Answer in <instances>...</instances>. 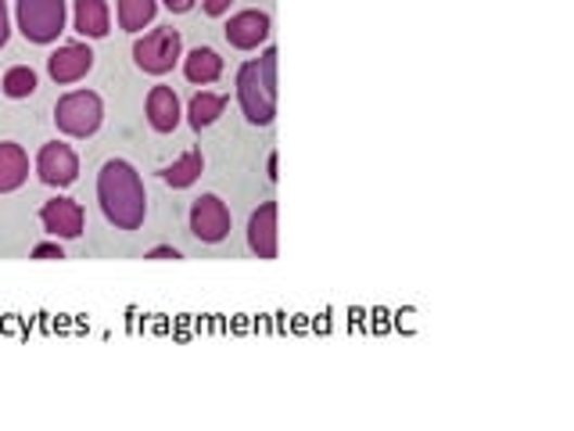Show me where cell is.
Segmentation results:
<instances>
[{
  "label": "cell",
  "mask_w": 574,
  "mask_h": 431,
  "mask_svg": "<svg viewBox=\"0 0 574 431\" xmlns=\"http://www.w3.org/2000/svg\"><path fill=\"white\" fill-rule=\"evenodd\" d=\"M98 198L104 216L112 219L119 230H137L144 224L148 213V198H144V183H140V173L123 159H109L98 173Z\"/></svg>",
  "instance_id": "1"
},
{
  "label": "cell",
  "mask_w": 574,
  "mask_h": 431,
  "mask_svg": "<svg viewBox=\"0 0 574 431\" xmlns=\"http://www.w3.org/2000/svg\"><path fill=\"white\" fill-rule=\"evenodd\" d=\"M238 101L248 123L269 126L277 115V48H269L259 62H244L238 73Z\"/></svg>",
  "instance_id": "2"
},
{
  "label": "cell",
  "mask_w": 574,
  "mask_h": 431,
  "mask_svg": "<svg viewBox=\"0 0 574 431\" xmlns=\"http://www.w3.org/2000/svg\"><path fill=\"white\" fill-rule=\"evenodd\" d=\"M15 15L26 40L54 43L65 29V0H18Z\"/></svg>",
  "instance_id": "3"
},
{
  "label": "cell",
  "mask_w": 574,
  "mask_h": 431,
  "mask_svg": "<svg viewBox=\"0 0 574 431\" xmlns=\"http://www.w3.org/2000/svg\"><path fill=\"white\" fill-rule=\"evenodd\" d=\"M101 119H104V104H101L98 94H93V90H73V94H65L62 101H58V109H54L58 130L68 134V137L98 134Z\"/></svg>",
  "instance_id": "4"
},
{
  "label": "cell",
  "mask_w": 574,
  "mask_h": 431,
  "mask_svg": "<svg viewBox=\"0 0 574 431\" xmlns=\"http://www.w3.org/2000/svg\"><path fill=\"white\" fill-rule=\"evenodd\" d=\"M180 51H183V40H180V33L173 26L151 29V33H144V37L133 43L137 65L144 68V73H151V76H166L169 68L180 62Z\"/></svg>",
  "instance_id": "5"
},
{
  "label": "cell",
  "mask_w": 574,
  "mask_h": 431,
  "mask_svg": "<svg viewBox=\"0 0 574 431\" xmlns=\"http://www.w3.org/2000/svg\"><path fill=\"white\" fill-rule=\"evenodd\" d=\"M191 230L197 241L205 244H216L230 234V208L222 198L216 194H202L197 202L191 205Z\"/></svg>",
  "instance_id": "6"
},
{
  "label": "cell",
  "mask_w": 574,
  "mask_h": 431,
  "mask_svg": "<svg viewBox=\"0 0 574 431\" xmlns=\"http://www.w3.org/2000/svg\"><path fill=\"white\" fill-rule=\"evenodd\" d=\"M37 173L43 183H51V188H68L76 177H79V159L76 151L68 144H43L40 155H37Z\"/></svg>",
  "instance_id": "7"
},
{
  "label": "cell",
  "mask_w": 574,
  "mask_h": 431,
  "mask_svg": "<svg viewBox=\"0 0 574 431\" xmlns=\"http://www.w3.org/2000/svg\"><path fill=\"white\" fill-rule=\"evenodd\" d=\"M40 224L47 234L73 241L84 234V205L73 202V198H51V202L40 208Z\"/></svg>",
  "instance_id": "8"
},
{
  "label": "cell",
  "mask_w": 574,
  "mask_h": 431,
  "mask_svg": "<svg viewBox=\"0 0 574 431\" xmlns=\"http://www.w3.org/2000/svg\"><path fill=\"white\" fill-rule=\"evenodd\" d=\"M90 68H93V51L87 43H65V48H58L47 58V73H51L54 84H76Z\"/></svg>",
  "instance_id": "9"
},
{
  "label": "cell",
  "mask_w": 574,
  "mask_h": 431,
  "mask_svg": "<svg viewBox=\"0 0 574 431\" xmlns=\"http://www.w3.org/2000/svg\"><path fill=\"white\" fill-rule=\"evenodd\" d=\"M248 249L259 259H277V202H263L248 219Z\"/></svg>",
  "instance_id": "10"
},
{
  "label": "cell",
  "mask_w": 574,
  "mask_h": 431,
  "mask_svg": "<svg viewBox=\"0 0 574 431\" xmlns=\"http://www.w3.org/2000/svg\"><path fill=\"white\" fill-rule=\"evenodd\" d=\"M269 37V15L266 11H241L227 22V40L238 51H255Z\"/></svg>",
  "instance_id": "11"
},
{
  "label": "cell",
  "mask_w": 574,
  "mask_h": 431,
  "mask_svg": "<svg viewBox=\"0 0 574 431\" xmlns=\"http://www.w3.org/2000/svg\"><path fill=\"white\" fill-rule=\"evenodd\" d=\"M148 123L158 134H173L180 126V98L173 94V87H155L148 94Z\"/></svg>",
  "instance_id": "12"
},
{
  "label": "cell",
  "mask_w": 574,
  "mask_h": 431,
  "mask_svg": "<svg viewBox=\"0 0 574 431\" xmlns=\"http://www.w3.org/2000/svg\"><path fill=\"white\" fill-rule=\"evenodd\" d=\"M29 177V155L22 151V144L0 141V194L18 191Z\"/></svg>",
  "instance_id": "13"
},
{
  "label": "cell",
  "mask_w": 574,
  "mask_h": 431,
  "mask_svg": "<svg viewBox=\"0 0 574 431\" xmlns=\"http://www.w3.org/2000/svg\"><path fill=\"white\" fill-rule=\"evenodd\" d=\"M109 22H112L109 0H76V29L84 37L90 40L109 37Z\"/></svg>",
  "instance_id": "14"
},
{
  "label": "cell",
  "mask_w": 574,
  "mask_h": 431,
  "mask_svg": "<svg viewBox=\"0 0 574 431\" xmlns=\"http://www.w3.org/2000/svg\"><path fill=\"white\" fill-rule=\"evenodd\" d=\"M183 73H187V79H191V84H197V87L216 84V79L222 76V58H219L213 48H194L191 54H187Z\"/></svg>",
  "instance_id": "15"
},
{
  "label": "cell",
  "mask_w": 574,
  "mask_h": 431,
  "mask_svg": "<svg viewBox=\"0 0 574 431\" xmlns=\"http://www.w3.org/2000/svg\"><path fill=\"white\" fill-rule=\"evenodd\" d=\"M222 109H227V94H213V90H202V94H194L191 104H187V115H191V126L194 130H205V126H213Z\"/></svg>",
  "instance_id": "16"
},
{
  "label": "cell",
  "mask_w": 574,
  "mask_h": 431,
  "mask_svg": "<svg viewBox=\"0 0 574 431\" xmlns=\"http://www.w3.org/2000/svg\"><path fill=\"white\" fill-rule=\"evenodd\" d=\"M202 169H205V155H202V148H191L183 159H177L173 166L162 173L166 177L169 188H191V183L202 177Z\"/></svg>",
  "instance_id": "17"
},
{
  "label": "cell",
  "mask_w": 574,
  "mask_h": 431,
  "mask_svg": "<svg viewBox=\"0 0 574 431\" xmlns=\"http://www.w3.org/2000/svg\"><path fill=\"white\" fill-rule=\"evenodd\" d=\"M155 11H158V0H119V26L126 33H140L155 18Z\"/></svg>",
  "instance_id": "18"
},
{
  "label": "cell",
  "mask_w": 574,
  "mask_h": 431,
  "mask_svg": "<svg viewBox=\"0 0 574 431\" xmlns=\"http://www.w3.org/2000/svg\"><path fill=\"white\" fill-rule=\"evenodd\" d=\"M33 90H37V73H33L29 65H15L4 73V94L8 98H29Z\"/></svg>",
  "instance_id": "19"
},
{
  "label": "cell",
  "mask_w": 574,
  "mask_h": 431,
  "mask_svg": "<svg viewBox=\"0 0 574 431\" xmlns=\"http://www.w3.org/2000/svg\"><path fill=\"white\" fill-rule=\"evenodd\" d=\"M33 259H65V252H62V244H51V241H47V244H37V249H33Z\"/></svg>",
  "instance_id": "20"
},
{
  "label": "cell",
  "mask_w": 574,
  "mask_h": 431,
  "mask_svg": "<svg viewBox=\"0 0 574 431\" xmlns=\"http://www.w3.org/2000/svg\"><path fill=\"white\" fill-rule=\"evenodd\" d=\"M230 4H233V0H205V11H208L213 18H219V15H227Z\"/></svg>",
  "instance_id": "21"
},
{
  "label": "cell",
  "mask_w": 574,
  "mask_h": 431,
  "mask_svg": "<svg viewBox=\"0 0 574 431\" xmlns=\"http://www.w3.org/2000/svg\"><path fill=\"white\" fill-rule=\"evenodd\" d=\"M148 259H180V252L169 249V244H158V249L148 252Z\"/></svg>",
  "instance_id": "22"
},
{
  "label": "cell",
  "mask_w": 574,
  "mask_h": 431,
  "mask_svg": "<svg viewBox=\"0 0 574 431\" xmlns=\"http://www.w3.org/2000/svg\"><path fill=\"white\" fill-rule=\"evenodd\" d=\"M8 33H11V26H8V4L0 0V48L8 43Z\"/></svg>",
  "instance_id": "23"
},
{
  "label": "cell",
  "mask_w": 574,
  "mask_h": 431,
  "mask_svg": "<svg viewBox=\"0 0 574 431\" xmlns=\"http://www.w3.org/2000/svg\"><path fill=\"white\" fill-rule=\"evenodd\" d=\"M194 4H197V0H166V8L177 11V15H187V11H191Z\"/></svg>",
  "instance_id": "24"
}]
</instances>
